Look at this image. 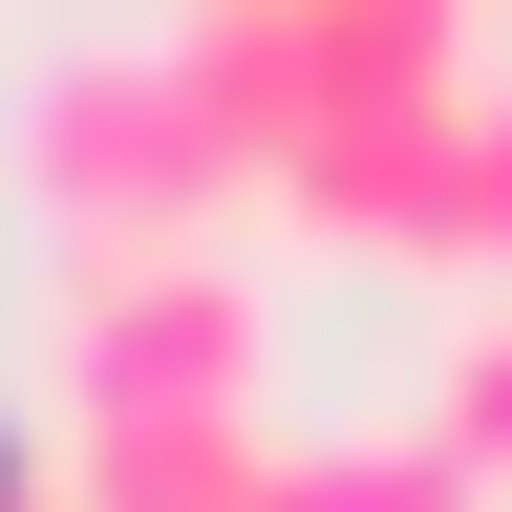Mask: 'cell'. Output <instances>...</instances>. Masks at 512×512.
I'll list each match as a JSON object with an SVG mask.
<instances>
[{"label":"cell","mask_w":512,"mask_h":512,"mask_svg":"<svg viewBox=\"0 0 512 512\" xmlns=\"http://www.w3.org/2000/svg\"><path fill=\"white\" fill-rule=\"evenodd\" d=\"M235 107L192 86V43H107L43 86V192L86 256H214V192H235Z\"/></svg>","instance_id":"1"},{"label":"cell","mask_w":512,"mask_h":512,"mask_svg":"<svg viewBox=\"0 0 512 512\" xmlns=\"http://www.w3.org/2000/svg\"><path fill=\"white\" fill-rule=\"evenodd\" d=\"M64 406H86V448L256 427V278L235 256H86V299H64Z\"/></svg>","instance_id":"2"},{"label":"cell","mask_w":512,"mask_h":512,"mask_svg":"<svg viewBox=\"0 0 512 512\" xmlns=\"http://www.w3.org/2000/svg\"><path fill=\"white\" fill-rule=\"evenodd\" d=\"M278 214L342 235V256H470V86L384 107V128H342V150H299Z\"/></svg>","instance_id":"3"},{"label":"cell","mask_w":512,"mask_h":512,"mask_svg":"<svg viewBox=\"0 0 512 512\" xmlns=\"http://www.w3.org/2000/svg\"><path fill=\"white\" fill-rule=\"evenodd\" d=\"M86 512H299V448H256V427H150V448H86Z\"/></svg>","instance_id":"4"},{"label":"cell","mask_w":512,"mask_h":512,"mask_svg":"<svg viewBox=\"0 0 512 512\" xmlns=\"http://www.w3.org/2000/svg\"><path fill=\"white\" fill-rule=\"evenodd\" d=\"M427 448L512 512V299H470V320H448V363H427Z\"/></svg>","instance_id":"5"},{"label":"cell","mask_w":512,"mask_h":512,"mask_svg":"<svg viewBox=\"0 0 512 512\" xmlns=\"http://www.w3.org/2000/svg\"><path fill=\"white\" fill-rule=\"evenodd\" d=\"M470 278H512V86H470Z\"/></svg>","instance_id":"6"},{"label":"cell","mask_w":512,"mask_h":512,"mask_svg":"<svg viewBox=\"0 0 512 512\" xmlns=\"http://www.w3.org/2000/svg\"><path fill=\"white\" fill-rule=\"evenodd\" d=\"M64 512H86V491H64Z\"/></svg>","instance_id":"7"}]
</instances>
